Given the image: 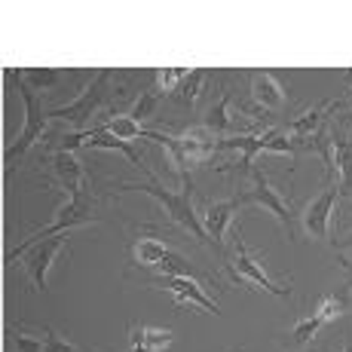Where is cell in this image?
<instances>
[{"label":"cell","instance_id":"1","mask_svg":"<svg viewBox=\"0 0 352 352\" xmlns=\"http://www.w3.org/2000/svg\"><path fill=\"white\" fill-rule=\"evenodd\" d=\"M117 190L120 193H126V190H144V193H151L153 199H157L160 206L168 212L172 224H178L181 230H187L193 239L212 245V239H208V233H206V227H202L199 214H196V206H193V181L190 178H184V187H181V190H166V187L157 184L153 178L151 181H126V184H120Z\"/></svg>","mask_w":352,"mask_h":352},{"label":"cell","instance_id":"2","mask_svg":"<svg viewBox=\"0 0 352 352\" xmlns=\"http://www.w3.org/2000/svg\"><path fill=\"white\" fill-rule=\"evenodd\" d=\"M12 77L19 80L16 86H19V92H22V101H25V126H22V132H19V138L3 151L6 168H12L19 160L25 157V153H28V147L40 138V135H43L46 120H50V113H46V111H43V104H40L37 92H34L28 83H22V71H12Z\"/></svg>","mask_w":352,"mask_h":352},{"label":"cell","instance_id":"3","mask_svg":"<svg viewBox=\"0 0 352 352\" xmlns=\"http://www.w3.org/2000/svg\"><path fill=\"white\" fill-rule=\"evenodd\" d=\"M111 89H113V83H111V71H98V74H96V80H92V83L86 86L83 96L74 98L71 104H65V107H52V111H50V120H65V123L83 129V126L89 123V120L101 111V107H104L107 101H111Z\"/></svg>","mask_w":352,"mask_h":352},{"label":"cell","instance_id":"4","mask_svg":"<svg viewBox=\"0 0 352 352\" xmlns=\"http://www.w3.org/2000/svg\"><path fill=\"white\" fill-rule=\"evenodd\" d=\"M65 245H67V233L46 236V239H40V242H22V245L12 248V254H6V263L25 261V267H28V276H31L34 288H37V291H46V273H50L52 261H56V254L62 252Z\"/></svg>","mask_w":352,"mask_h":352},{"label":"cell","instance_id":"5","mask_svg":"<svg viewBox=\"0 0 352 352\" xmlns=\"http://www.w3.org/2000/svg\"><path fill=\"white\" fill-rule=\"evenodd\" d=\"M248 181H252V187L239 193L242 206H245V202H252V206H263V208H270V212H273L276 218H279V221H282V224H285L288 230L294 227V218H291L288 199L273 190V184H270V181H267V175H263L257 166L248 168Z\"/></svg>","mask_w":352,"mask_h":352},{"label":"cell","instance_id":"6","mask_svg":"<svg viewBox=\"0 0 352 352\" xmlns=\"http://www.w3.org/2000/svg\"><path fill=\"white\" fill-rule=\"evenodd\" d=\"M96 221V212H92V199L86 196V190L67 196V202L62 206V212H58V218L52 221V224H46L40 233H34L31 239L25 242H40L46 239V236H58V233H67L71 227H83V224H92Z\"/></svg>","mask_w":352,"mask_h":352},{"label":"cell","instance_id":"7","mask_svg":"<svg viewBox=\"0 0 352 352\" xmlns=\"http://www.w3.org/2000/svg\"><path fill=\"white\" fill-rule=\"evenodd\" d=\"M233 245H236V254H233V263H230V267H233V273L239 276V279H248L252 285L263 288L267 294H273V297H288V294H291L285 285H276V282L270 279L267 270H263L261 261H257V254H254L252 248H248L236 233H233Z\"/></svg>","mask_w":352,"mask_h":352},{"label":"cell","instance_id":"8","mask_svg":"<svg viewBox=\"0 0 352 352\" xmlns=\"http://www.w3.org/2000/svg\"><path fill=\"white\" fill-rule=\"evenodd\" d=\"M337 196H340V184H337V181H328V187H324V190L307 206V212L300 214V227L322 242H331V212H334Z\"/></svg>","mask_w":352,"mask_h":352},{"label":"cell","instance_id":"9","mask_svg":"<svg viewBox=\"0 0 352 352\" xmlns=\"http://www.w3.org/2000/svg\"><path fill=\"white\" fill-rule=\"evenodd\" d=\"M157 288L172 291V297H175L178 307H196V309H206V313H212V316H221V307L199 285H196L193 276H160Z\"/></svg>","mask_w":352,"mask_h":352},{"label":"cell","instance_id":"10","mask_svg":"<svg viewBox=\"0 0 352 352\" xmlns=\"http://www.w3.org/2000/svg\"><path fill=\"white\" fill-rule=\"evenodd\" d=\"M239 208H242L239 193H236L233 199L206 202V206H202V227H206L208 239H212V245L218 248V252H224V236H227V230H230V218H233Z\"/></svg>","mask_w":352,"mask_h":352},{"label":"cell","instance_id":"11","mask_svg":"<svg viewBox=\"0 0 352 352\" xmlns=\"http://www.w3.org/2000/svg\"><path fill=\"white\" fill-rule=\"evenodd\" d=\"M279 129H261V132H248V135H230V138L218 141V151H239L242 153V168H252L254 157L261 151H267V144L276 138Z\"/></svg>","mask_w":352,"mask_h":352},{"label":"cell","instance_id":"12","mask_svg":"<svg viewBox=\"0 0 352 352\" xmlns=\"http://www.w3.org/2000/svg\"><path fill=\"white\" fill-rule=\"evenodd\" d=\"M52 172H56L58 184L67 190V196L86 190V175H83V166H80V160L74 157V153H52Z\"/></svg>","mask_w":352,"mask_h":352},{"label":"cell","instance_id":"13","mask_svg":"<svg viewBox=\"0 0 352 352\" xmlns=\"http://www.w3.org/2000/svg\"><path fill=\"white\" fill-rule=\"evenodd\" d=\"M331 147H334V166L340 168V196H352V138L343 132H331Z\"/></svg>","mask_w":352,"mask_h":352},{"label":"cell","instance_id":"14","mask_svg":"<svg viewBox=\"0 0 352 352\" xmlns=\"http://www.w3.org/2000/svg\"><path fill=\"white\" fill-rule=\"evenodd\" d=\"M172 343H175L172 331L135 324V328H132V346H129V352H166Z\"/></svg>","mask_w":352,"mask_h":352},{"label":"cell","instance_id":"15","mask_svg":"<svg viewBox=\"0 0 352 352\" xmlns=\"http://www.w3.org/2000/svg\"><path fill=\"white\" fill-rule=\"evenodd\" d=\"M252 96L267 111H279L285 104V92H282V86L267 71H252Z\"/></svg>","mask_w":352,"mask_h":352},{"label":"cell","instance_id":"16","mask_svg":"<svg viewBox=\"0 0 352 352\" xmlns=\"http://www.w3.org/2000/svg\"><path fill=\"white\" fill-rule=\"evenodd\" d=\"M202 80H206V71L202 67H193V71H187V77L181 80V86L172 92V98H175V104H181V107H193L196 104V98H199V92H202Z\"/></svg>","mask_w":352,"mask_h":352},{"label":"cell","instance_id":"17","mask_svg":"<svg viewBox=\"0 0 352 352\" xmlns=\"http://www.w3.org/2000/svg\"><path fill=\"white\" fill-rule=\"evenodd\" d=\"M324 104L319 107H309L303 117H297L294 123H288V135H294V138H303V135H319L322 132V120H324Z\"/></svg>","mask_w":352,"mask_h":352},{"label":"cell","instance_id":"18","mask_svg":"<svg viewBox=\"0 0 352 352\" xmlns=\"http://www.w3.org/2000/svg\"><path fill=\"white\" fill-rule=\"evenodd\" d=\"M206 129L212 135H218V138L224 132H230V96H224L212 111L206 113Z\"/></svg>","mask_w":352,"mask_h":352},{"label":"cell","instance_id":"19","mask_svg":"<svg viewBox=\"0 0 352 352\" xmlns=\"http://www.w3.org/2000/svg\"><path fill=\"white\" fill-rule=\"evenodd\" d=\"M166 254H168V248L157 239H141L138 245H135V257H138L141 263H147V267H153V270L166 261Z\"/></svg>","mask_w":352,"mask_h":352},{"label":"cell","instance_id":"20","mask_svg":"<svg viewBox=\"0 0 352 352\" xmlns=\"http://www.w3.org/2000/svg\"><path fill=\"white\" fill-rule=\"evenodd\" d=\"M107 132H113L117 138L129 141V138H141V135H144V129H141L138 120L129 117V113H117V117L107 120Z\"/></svg>","mask_w":352,"mask_h":352},{"label":"cell","instance_id":"21","mask_svg":"<svg viewBox=\"0 0 352 352\" xmlns=\"http://www.w3.org/2000/svg\"><path fill=\"white\" fill-rule=\"evenodd\" d=\"M322 319L319 316H309V319H300L294 324V328H291V343H294V346H307L309 340H313L316 334H319L322 331Z\"/></svg>","mask_w":352,"mask_h":352},{"label":"cell","instance_id":"22","mask_svg":"<svg viewBox=\"0 0 352 352\" xmlns=\"http://www.w3.org/2000/svg\"><path fill=\"white\" fill-rule=\"evenodd\" d=\"M346 297H349V288H340V291H334L331 297H324L322 300V307H319V319L322 322H331V319H337V316L346 309Z\"/></svg>","mask_w":352,"mask_h":352},{"label":"cell","instance_id":"23","mask_svg":"<svg viewBox=\"0 0 352 352\" xmlns=\"http://www.w3.org/2000/svg\"><path fill=\"white\" fill-rule=\"evenodd\" d=\"M25 77H28V86L34 92L50 89V86L58 83V71H50V67H34V71H25Z\"/></svg>","mask_w":352,"mask_h":352},{"label":"cell","instance_id":"24","mask_svg":"<svg viewBox=\"0 0 352 352\" xmlns=\"http://www.w3.org/2000/svg\"><path fill=\"white\" fill-rule=\"evenodd\" d=\"M157 98H160V92H144V96H138V101H135V107H132V113L129 117L132 120H147L153 113V107H157Z\"/></svg>","mask_w":352,"mask_h":352},{"label":"cell","instance_id":"25","mask_svg":"<svg viewBox=\"0 0 352 352\" xmlns=\"http://www.w3.org/2000/svg\"><path fill=\"white\" fill-rule=\"evenodd\" d=\"M184 77H187V71H181V67H162L160 71V89L162 92H175Z\"/></svg>","mask_w":352,"mask_h":352},{"label":"cell","instance_id":"26","mask_svg":"<svg viewBox=\"0 0 352 352\" xmlns=\"http://www.w3.org/2000/svg\"><path fill=\"white\" fill-rule=\"evenodd\" d=\"M43 346H46V352H83V349L74 346V343H67L65 337H58L52 328H46V334H43Z\"/></svg>","mask_w":352,"mask_h":352},{"label":"cell","instance_id":"27","mask_svg":"<svg viewBox=\"0 0 352 352\" xmlns=\"http://www.w3.org/2000/svg\"><path fill=\"white\" fill-rule=\"evenodd\" d=\"M12 340H16V349H19V352H46L43 340L22 334V331H12Z\"/></svg>","mask_w":352,"mask_h":352},{"label":"cell","instance_id":"28","mask_svg":"<svg viewBox=\"0 0 352 352\" xmlns=\"http://www.w3.org/2000/svg\"><path fill=\"white\" fill-rule=\"evenodd\" d=\"M340 263L349 270V291H352V257L349 254H340Z\"/></svg>","mask_w":352,"mask_h":352},{"label":"cell","instance_id":"29","mask_svg":"<svg viewBox=\"0 0 352 352\" xmlns=\"http://www.w3.org/2000/svg\"><path fill=\"white\" fill-rule=\"evenodd\" d=\"M343 77H346V83L352 86V71H343Z\"/></svg>","mask_w":352,"mask_h":352},{"label":"cell","instance_id":"30","mask_svg":"<svg viewBox=\"0 0 352 352\" xmlns=\"http://www.w3.org/2000/svg\"><path fill=\"white\" fill-rule=\"evenodd\" d=\"M343 352H352V343H346V346H343Z\"/></svg>","mask_w":352,"mask_h":352}]
</instances>
